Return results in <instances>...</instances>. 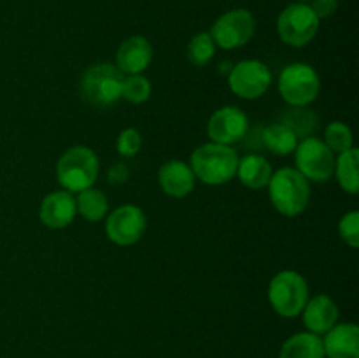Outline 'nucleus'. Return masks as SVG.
<instances>
[{
    "instance_id": "39448f33",
    "label": "nucleus",
    "mask_w": 359,
    "mask_h": 358,
    "mask_svg": "<svg viewBox=\"0 0 359 358\" xmlns=\"http://www.w3.org/2000/svg\"><path fill=\"white\" fill-rule=\"evenodd\" d=\"M123 76L118 67L111 63H97L84 72L81 90L88 104L95 107H107L121 98Z\"/></svg>"
},
{
    "instance_id": "5701e85b",
    "label": "nucleus",
    "mask_w": 359,
    "mask_h": 358,
    "mask_svg": "<svg viewBox=\"0 0 359 358\" xmlns=\"http://www.w3.org/2000/svg\"><path fill=\"white\" fill-rule=\"evenodd\" d=\"M280 123H284L286 126H290L297 137H311L314 133V130L319 126L318 116L307 107H293L287 112H284Z\"/></svg>"
},
{
    "instance_id": "a878e982",
    "label": "nucleus",
    "mask_w": 359,
    "mask_h": 358,
    "mask_svg": "<svg viewBox=\"0 0 359 358\" xmlns=\"http://www.w3.org/2000/svg\"><path fill=\"white\" fill-rule=\"evenodd\" d=\"M151 83L147 77H144L142 74H133L123 79L121 86V97L125 100L132 102V104H142L147 98L151 97Z\"/></svg>"
},
{
    "instance_id": "f03ea898",
    "label": "nucleus",
    "mask_w": 359,
    "mask_h": 358,
    "mask_svg": "<svg viewBox=\"0 0 359 358\" xmlns=\"http://www.w3.org/2000/svg\"><path fill=\"white\" fill-rule=\"evenodd\" d=\"M273 207L284 216H298L311 202V185L297 168L284 167L273 172L269 183Z\"/></svg>"
},
{
    "instance_id": "dca6fc26",
    "label": "nucleus",
    "mask_w": 359,
    "mask_h": 358,
    "mask_svg": "<svg viewBox=\"0 0 359 358\" xmlns=\"http://www.w3.org/2000/svg\"><path fill=\"white\" fill-rule=\"evenodd\" d=\"M326 358H359V329L354 323H340L323 339Z\"/></svg>"
},
{
    "instance_id": "bb28decb",
    "label": "nucleus",
    "mask_w": 359,
    "mask_h": 358,
    "mask_svg": "<svg viewBox=\"0 0 359 358\" xmlns=\"http://www.w3.org/2000/svg\"><path fill=\"white\" fill-rule=\"evenodd\" d=\"M339 234L347 246H351V248H358L359 246V213L358 211L344 214L342 220H340L339 223Z\"/></svg>"
},
{
    "instance_id": "c756f323",
    "label": "nucleus",
    "mask_w": 359,
    "mask_h": 358,
    "mask_svg": "<svg viewBox=\"0 0 359 358\" xmlns=\"http://www.w3.org/2000/svg\"><path fill=\"white\" fill-rule=\"evenodd\" d=\"M128 178H130L128 167H126V164H121V161L112 164L107 172V179L111 185H123V183L128 181Z\"/></svg>"
},
{
    "instance_id": "f3484780",
    "label": "nucleus",
    "mask_w": 359,
    "mask_h": 358,
    "mask_svg": "<svg viewBox=\"0 0 359 358\" xmlns=\"http://www.w3.org/2000/svg\"><path fill=\"white\" fill-rule=\"evenodd\" d=\"M304 323L309 332L321 336L337 325L339 319V307L328 295H318V297L307 300L304 307Z\"/></svg>"
},
{
    "instance_id": "20e7f679",
    "label": "nucleus",
    "mask_w": 359,
    "mask_h": 358,
    "mask_svg": "<svg viewBox=\"0 0 359 358\" xmlns=\"http://www.w3.org/2000/svg\"><path fill=\"white\" fill-rule=\"evenodd\" d=\"M269 300L273 311L284 318H294L302 314L309 300L307 281L294 270H283L276 274L270 281Z\"/></svg>"
},
{
    "instance_id": "6ab92c4d",
    "label": "nucleus",
    "mask_w": 359,
    "mask_h": 358,
    "mask_svg": "<svg viewBox=\"0 0 359 358\" xmlns=\"http://www.w3.org/2000/svg\"><path fill=\"white\" fill-rule=\"evenodd\" d=\"M279 358H326L323 339L312 332L294 333L283 344Z\"/></svg>"
},
{
    "instance_id": "393cba45",
    "label": "nucleus",
    "mask_w": 359,
    "mask_h": 358,
    "mask_svg": "<svg viewBox=\"0 0 359 358\" xmlns=\"http://www.w3.org/2000/svg\"><path fill=\"white\" fill-rule=\"evenodd\" d=\"M325 144L333 153H346V151H349L353 147V132L342 121L330 123L325 132Z\"/></svg>"
},
{
    "instance_id": "b1692460",
    "label": "nucleus",
    "mask_w": 359,
    "mask_h": 358,
    "mask_svg": "<svg viewBox=\"0 0 359 358\" xmlns=\"http://www.w3.org/2000/svg\"><path fill=\"white\" fill-rule=\"evenodd\" d=\"M216 53V42L212 41L209 32H200L189 41L188 44V60L195 67H203L214 58Z\"/></svg>"
},
{
    "instance_id": "9d476101",
    "label": "nucleus",
    "mask_w": 359,
    "mask_h": 358,
    "mask_svg": "<svg viewBox=\"0 0 359 358\" xmlns=\"http://www.w3.org/2000/svg\"><path fill=\"white\" fill-rule=\"evenodd\" d=\"M270 84H272V72L259 60H242L228 72L230 90L245 100H255L265 95Z\"/></svg>"
},
{
    "instance_id": "cd10ccee",
    "label": "nucleus",
    "mask_w": 359,
    "mask_h": 358,
    "mask_svg": "<svg viewBox=\"0 0 359 358\" xmlns=\"http://www.w3.org/2000/svg\"><path fill=\"white\" fill-rule=\"evenodd\" d=\"M142 146V137H140L139 130L135 128H126L119 133L118 142H116V150L121 157L132 158L135 157Z\"/></svg>"
},
{
    "instance_id": "412c9836",
    "label": "nucleus",
    "mask_w": 359,
    "mask_h": 358,
    "mask_svg": "<svg viewBox=\"0 0 359 358\" xmlns=\"http://www.w3.org/2000/svg\"><path fill=\"white\" fill-rule=\"evenodd\" d=\"M358 164H359V151L356 147H351L346 153H340L339 158L335 160V171L333 174L337 175L340 188L344 192L356 195L359 190V174H358Z\"/></svg>"
},
{
    "instance_id": "c85d7f7f",
    "label": "nucleus",
    "mask_w": 359,
    "mask_h": 358,
    "mask_svg": "<svg viewBox=\"0 0 359 358\" xmlns=\"http://www.w3.org/2000/svg\"><path fill=\"white\" fill-rule=\"evenodd\" d=\"M311 9L318 16V20H328L339 9V0H312Z\"/></svg>"
},
{
    "instance_id": "aec40b11",
    "label": "nucleus",
    "mask_w": 359,
    "mask_h": 358,
    "mask_svg": "<svg viewBox=\"0 0 359 358\" xmlns=\"http://www.w3.org/2000/svg\"><path fill=\"white\" fill-rule=\"evenodd\" d=\"M262 144L277 157H286L294 153L298 146V137L284 123H270L262 128Z\"/></svg>"
},
{
    "instance_id": "7ed1b4c3",
    "label": "nucleus",
    "mask_w": 359,
    "mask_h": 358,
    "mask_svg": "<svg viewBox=\"0 0 359 358\" xmlns=\"http://www.w3.org/2000/svg\"><path fill=\"white\" fill-rule=\"evenodd\" d=\"M98 161L97 153L88 146H74L60 157L56 164V178L63 190L70 193H79L91 188L97 181Z\"/></svg>"
},
{
    "instance_id": "423d86ee",
    "label": "nucleus",
    "mask_w": 359,
    "mask_h": 358,
    "mask_svg": "<svg viewBox=\"0 0 359 358\" xmlns=\"http://www.w3.org/2000/svg\"><path fill=\"white\" fill-rule=\"evenodd\" d=\"M321 81L309 63H291L279 76V93L291 107H305L318 98Z\"/></svg>"
},
{
    "instance_id": "7c9ffc66",
    "label": "nucleus",
    "mask_w": 359,
    "mask_h": 358,
    "mask_svg": "<svg viewBox=\"0 0 359 358\" xmlns=\"http://www.w3.org/2000/svg\"><path fill=\"white\" fill-rule=\"evenodd\" d=\"M302 2H305V0H302Z\"/></svg>"
},
{
    "instance_id": "f257e3e1",
    "label": "nucleus",
    "mask_w": 359,
    "mask_h": 358,
    "mask_svg": "<svg viewBox=\"0 0 359 358\" xmlns=\"http://www.w3.org/2000/svg\"><path fill=\"white\" fill-rule=\"evenodd\" d=\"M237 151L223 144L207 142L196 147L189 160L196 179L210 186L226 185L237 174Z\"/></svg>"
},
{
    "instance_id": "4be33fe9",
    "label": "nucleus",
    "mask_w": 359,
    "mask_h": 358,
    "mask_svg": "<svg viewBox=\"0 0 359 358\" xmlns=\"http://www.w3.org/2000/svg\"><path fill=\"white\" fill-rule=\"evenodd\" d=\"M107 197L93 186L79 192L76 199L77 213L88 221H100L107 214Z\"/></svg>"
},
{
    "instance_id": "6e6552de",
    "label": "nucleus",
    "mask_w": 359,
    "mask_h": 358,
    "mask_svg": "<svg viewBox=\"0 0 359 358\" xmlns=\"http://www.w3.org/2000/svg\"><path fill=\"white\" fill-rule=\"evenodd\" d=\"M280 39L293 48H304L319 30V20L307 4H290L277 20Z\"/></svg>"
},
{
    "instance_id": "0eeeda50",
    "label": "nucleus",
    "mask_w": 359,
    "mask_h": 358,
    "mask_svg": "<svg viewBox=\"0 0 359 358\" xmlns=\"http://www.w3.org/2000/svg\"><path fill=\"white\" fill-rule=\"evenodd\" d=\"M297 171L307 181L326 183L335 171V153L325 144V140L311 135L298 142L294 150Z\"/></svg>"
},
{
    "instance_id": "9b49d317",
    "label": "nucleus",
    "mask_w": 359,
    "mask_h": 358,
    "mask_svg": "<svg viewBox=\"0 0 359 358\" xmlns=\"http://www.w3.org/2000/svg\"><path fill=\"white\" fill-rule=\"evenodd\" d=\"M146 225L147 220L144 211L133 204H126L109 214L105 221V234L114 244L132 246L140 241L146 232Z\"/></svg>"
},
{
    "instance_id": "4468645a",
    "label": "nucleus",
    "mask_w": 359,
    "mask_h": 358,
    "mask_svg": "<svg viewBox=\"0 0 359 358\" xmlns=\"http://www.w3.org/2000/svg\"><path fill=\"white\" fill-rule=\"evenodd\" d=\"M76 199L67 190L53 192L42 200L41 204V221L48 228H65L76 218Z\"/></svg>"
},
{
    "instance_id": "ddd939ff",
    "label": "nucleus",
    "mask_w": 359,
    "mask_h": 358,
    "mask_svg": "<svg viewBox=\"0 0 359 358\" xmlns=\"http://www.w3.org/2000/svg\"><path fill=\"white\" fill-rule=\"evenodd\" d=\"M153 60V46L142 35L126 39L116 53V67L121 74H142Z\"/></svg>"
},
{
    "instance_id": "2eb2a0df",
    "label": "nucleus",
    "mask_w": 359,
    "mask_h": 358,
    "mask_svg": "<svg viewBox=\"0 0 359 358\" xmlns=\"http://www.w3.org/2000/svg\"><path fill=\"white\" fill-rule=\"evenodd\" d=\"M195 174L191 167L182 160H170L161 165L158 172V183L168 197L184 199L195 190Z\"/></svg>"
},
{
    "instance_id": "f8f14e48",
    "label": "nucleus",
    "mask_w": 359,
    "mask_h": 358,
    "mask_svg": "<svg viewBox=\"0 0 359 358\" xmlns=\"http://www.w3.org/2000/svg\"><path fill=\"white\" fill-rule=\"evenodd\" d=\"M249 132V118L242 109L235 105H226L221 107L210 116L209 125H207V133L210 137V142L230 144L241 142Z\"/></svg>"
},
{
    "instance_id": "1a4fd4ad",
    "label": "nucleus",
    "mask_w": 359,
    "mask_h": 358,
    "mask_svg": "<svg viewBox=\"0 0 359 358\" xmlns=\"http://www.w3.org/2000/svg\"><path fill=\"white\" fill-rule=\"evenodd\" d=\"M256 32V20L251 11L233 9L221 14L209 32L216 46L223 49H237L248 44Z\"/></svg>"
},
{
    "instance_id": "a211bd4d",
    "label": "nucleus",
    "mask_w": 359,
    "mask_h": 358,
    "mask_svg": "<svg viewBox=\"0 0 359 358\" xmlns=\"http://www.w3.org/2000/svg\"><path fill=\"white\" fill-rule=\"evenodd\" d=\"M273 171L270 161L262 154H245L242 160H238L237 174L238 179L244 186L251 190H259L269 186L270 178H272Z\"/></svg>"
}]
</instances>
